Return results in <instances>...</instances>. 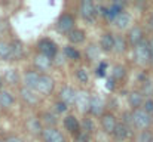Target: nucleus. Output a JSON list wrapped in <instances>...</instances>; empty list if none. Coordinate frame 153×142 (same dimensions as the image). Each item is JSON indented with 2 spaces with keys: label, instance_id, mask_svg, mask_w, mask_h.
Instances as JSON below:
<instances>
[{
  "label": "nucleus",
  "instance_id": "5",
  "mask_svg": "<svg viewBox=\"0 0 153 142\" xmlns=\"http://www.w3.org/2000/svg\"><path fill=\"white\" fill-rule=\"evenodd\" d=\"M91 102H92V96L85 92V90H79L77 92V98H76V107L79 108L80 113L86 114L91 111Z\"/></svg>",
  "mask_w": 153,
  "mask_h": 142
},
{
  "label": "nucleus",
  "instance_id": "34",
  "mask_svg": "<svg viewBox=\"0 0 153 142\" xmlns=\"http://www.w3.org/2000/svg\"><path fill=\"white\" fill-rule=\"evenodd\" d=\"M64 52H65L67 56H70V58H73V59H79V52H77L76 49H73L71 46H67L64 49Z\"/></svg>",
  "mask_w": 153,
  "mask_h": 142
},
{
  "label": "nucleus",
  "instance_id": "22",
  "mask_svg": "<svg viewBox=\"0 0 153 142\" xmlns=\"http://www.w3.org/2000/svg\"><path fill=\"white\" fill-rule=\"evenodd\" d=\"M100 52H101V47L92 43L86 47V58L89 61H97V59H100Z\"/></svg>",
  "mask_w": 153,
  "mask_h": 142
},
{
  "label": "nucleus",
  "instance_id": "29",
  "mask_svg": "<svg viewBox=\"0 0 153 142\" xmlns=\"http://www.w3.org/2000/svg\"><path fill=\"white\" fill-rule=\"evenodd\" d=\"M4 80L9 85H16L18 83V73L15 70H7L6 74H4Z\"/></svg>",
  "mask_w": 153,
  "mask_h": 142
},
{
  "label": "nucleus",
  "instance_id": "16",
  "mask_svg": "<svg viewBox=\"0 0 153 142\" xmlns=\"http://www.w3.org/2000/svg\"><path fill=\"white\" fill-rule=\"evenodd\" d=\"M100 47L102 52H110L114 49V34L111 33H105L102 34L101 40H100Z\"/></svg>",
  "mask_w": 153,
  "mask_h": 142
},
{
  "label": "nucleus",
  "instance_id": "14",
  "mask_svg": "<svg viewBox=\"0 0 153 142\" xmlns=\"http://www.w3.org/2000/svg\"><path fill=\"white\" fill-rule=\"evenodd\" d=\"M37 92L36 90H33V89H28V88H21V90H19V95H21V98H22V101L24 102H27L28 105H36L37 104Z\"/></svg>",
  "mask_w": 153,
  "mask_h": 142
},
{
  "label": "nucleus",
  "instance_id": "10",
  "mask_svg": "<svg viewBox=\"0 0 153 142\" xmlns=\"http://www.w3.org/2000/svg\"><path fill=\"white\" fill-rule=\"evenodd\" d=\"M45 142H65L62 133L59 130H56L55 127H46L43 129V133H42Z\"/></svg>",
  "mask_w": 153,
  "mask_h": 142
},
{
  "label": "nucleus",
  "instance_id": "26",
  "mask_svg": "<svg viewBox=\"0 0 153 142\" xmlns=\"http://www.w3.org/2000/svg\"><path fill=\"white\" fill-rule=\"evenodd\" d=\"M12 104H13V96H12V93H9L7 90H1L0 92V107L9 108Z\"/></svg>",
  "mask_w": 153,
  "mask_h": 142
},
{
  "label": "nucleus",
  "instance_id": "24",
  "mask_svg": "<svg viewBox=\"0 0 153 142\" xmlns=\"http://www.w3.org/2000/svg\"><path fill=\"white\" fill-rule=\"evenodd\" d=\"M0 59H12V50L10 43L0 40Z\"/></svg>",
  "mask_w": 153,
  "mask_h": 142
},
{
  "label": "nucleus",
  "instance_id": "25",
  "mask_svg": "<svg viewBox=\"0 0 153 142\" xmlns=\"http://www.w3.org/2000/svg\"><path fill=\"white\" fill-rule=\"evenodd\" d=\"M128 47V42L122 36H114V52L116 53H123Z\"/></svg>",
  "mask_w": 153,
  "mask_h": 142
},
{
  "label": "nucleus",
  "instance_id": "30",
  "mask_svg": "<svg viewBox=\"0 0 153 142\" xmlns=\"http://www.w3.org/2000/svg\"><path fill=\"white\" fill-rule=\"evenodd\" d=\"M76 77L80 83H88V80H89V74L85 68H77L76 70Z\"/></svg>",
  "mask_w": 153,
  "mask_h": 142
},
{
  "label": "nucleus",
  "instance_id": "32",
  "mask_svg": "<svg viewBox=\"0 0 153 142\" xmlns=\"http://www.w3.org/2000/svg\"><path fill=\"white\" fill-rule=\"evenodd\" d=\"M141 93L143 95H147V96H150L153 93V83L152 82H144L143 83V88H141Z\"/></svg>",
  "mask_w": 153,
  "mask_h": 142
},
{
  "label": "nucleus",
  "instance_id": "6",
  "mask_svg": "<svg viewBox=\"0 0 153 142\" xmlns=\"http://www.w3.org/2000/svg\"><path fill=\"white\" fill-rule=\"evenodd\" d=\"M53 79L46 76V74H40V79H39V83H37V88H36V92L42 95H49L53 90Z\"/></svg>",
  "mask_w": 153,
  "mask_h": 142
},
{
  "label": "nucleus",
  "instance_id": "12",
  "mask_svg": "<svg viewBox=\"0 0 153 142\" xmlns=\"http://www.w3.org/2000/svg\"><path fill=\"white\" fill-rule=\"evenodd\" d=\"M51 65H52L51 56H46V55H43V53H37V55L34 56V67H36L37 70L46 71V70L51 68Z\"/></svg>",
  "mask_w": 153,
  "mask_h": 142
},
{
  "label": "nucleus",
  "instance_id": "19",
  "mask_svg": "<svg viewBox=\"0 0 153 142\" xmlns=\"http://www.w3.org/2000/svg\"><path fill=\"white\" fill-rule=\"evenodd\" d=\"M102 110H104V101L100 96H92V102H91V114L92 116H102Z\"/></svg>",
  "mask_w": 153,
  "mask_h": 142
},
{
  "label": "nucleus",
  "instance_id": "23",
  "mask_svg": "<svg viewBox=\"0 0 153 142\" xmlns=\"http://www.w3.org/2000/svg\"><path fill=\"white\" fill-rule=\"evenodd\" d=\"M128 133H129V130H128L126 124L120 123V124H117V127H116L113 136H114V139H117V141H125V139L128 138Z\"/></svg>",
  "mask_w": 153,
  "mask_h": 142
},
{
  "label": "nucleus",
  "instance_id": "35",
  "mask_svg": "<svg viewBox=\"0 0 153 142\" xmlns=\"http://www.w3.org/2000/svg\"><path fill=\"white\" fill-rule=\"evenodd\" d=\"M74 138H76V142H89V133H86V132L80 130Z\"/></svg>",
  "mask_w": 153,
  "mask_h": 142
},
{
  "label": "nucleus",
  "instance_id": "7",
  "mask_svg": "<svg viewBox=\"0 0 153 142\" xmlns=\"http://www.w3.org/2000/svg\"><path fill=\"white\" fill-rule=\"evenodd\" d=\"M117 121H116V117L111 114V113H105L101 116V127L105 133H114L116 127H117Z\"/></svg>",
  "mask_w": 153,
  "mask_h": 142
},
{
  "label": "nucleus",
  "instance_id": "41",
  "mask_svg": "<svg viewBox=\"0 0 153 142\" xmlns=\"http://www.w3.org/2000/svg\"><path fill=\"white\" fill-rule=\"evenodd\" d=\"M107 88L108 89H113V80H107Z\"/></svg>",
  "mask_w": 153,
  "mask_h": 142
},
{
  "label": "nucleus",
  "instance_id": "20",
  "mask_svg": "<svg viewBox=\"0 0 153 142\" xmlns=\"http://www.w3.org/2000/svg\"><path fill=\"white\" fill-rule=\"evenodd\" d=\"M68 40L73 45H79L85 42V31L80 28H74L71 33H68Z\"/></svg>",
  "mask_w": 153,
  "mask_h": 142
},
{
  "label": "nucleus",
  "instance_id": "11",
  "mask_svg": "<svg viewBox=\"0 0 153 142\" xmlns=\"http://www.w3.org/2000/svg\"><path fill=\"white\" fill-rule=\"evenodd\" d=\"M39 49H40V53L46 55V56H51L53 58L56 55V45L52 42L51 39H43L39 42Z\"/></svg>",
  "mask_w": 153,
  "mask_h": 142
},
{
  "label": "nucleus",
  "instance_id": "39",
  "mask_svg": "<svg viewBox=\"0 0 153 142\" xmlns=\"http://www.w3.org/2000/svg\"><path fill=\"white\" fill-rule=\"evenodd\" d=\"M3 142H22L19 138H16V136H9V138H6Z\"/></svg>",
  "mask_w": 153,
  "mask_h": 142
},
{
  "label": "nucleus",
  "instance_id": "9",
  "mask_svg": "<svg viewBox=\"0 0 153 142\" xmlns=\"http://www.w3.org/2000/svg\"><path fill=\"white\" fill-rule=\"evenodd\" d=\"M59 98H61V102H64L65 105H71V104H76L77 92L70 86H64L59 92Z\"/></svg>",
  "mask_w": 153,
  "mask_h": 142
},
{
  "label": "nucleus",
  "instance_id": "38",
  "mask_svg": "<svg viewBox=\"0 0 153 142\" xmlns=\"http://www.w3.org/2000/svg\"><path fill=\"white\" fill-rule=\"evenodd\" d=\"M56 110L58 111H61V113H64V111H67V105L64 104V102H56Z\"/></svg>",
  "mask_w": 153,
  "mask_h": 142
},
{
  "label": "nucleus",
  "instance_id": "17",
  "mask_svg": "<svg viewBox=\"0 0 153 142\" xmlns=\"http://www.w3.org/2000/svg\"><path fill=\"white\" fill-rule=\"evenodd\" d=\"M39 79H40V74H37L36 71H30V73H27L25 77H24V85H25V88L36 90L37 83H39Z\"/></svg>",
  "mask_w": 153,
  "mask_h": 142
},
{
  "label": "nucleus",
  "instance_id": "31",
  "mask_svg": "<svg viewBox=\"0 0 153 142\" xmlns=\"http://www.w3.org/2000/svg\"><path fill=\"white\" fill-rule=\"evenodd\" d=\"M82 130L86 132V133H92L94 132V123L91 118H85L83 123H82Z\"/></svg>",
  "mask_w": 153,
  "mask_h": 142
},
{
  "label": "nucleus",
  "instance_id": "2",
  "mask_svg": "<svg viewBox=\"0 0 153 142\" xmlns=\"http://www.w3.org/2000/svg\"><path fill=\"white\" fill-rule=\"evenodd\" d=\"M134 59L137 61V64L140 65H147L152 62L150 59V47L149 42H143L138 46L134 47Z\"/></svg>",
  "mask_w": 153,
  "mask_h": 142
},
{
  "label": "nucleus",
  "instance_id": "15",
  "mask_svg": "<svg viewBox=\"0 0 153 142\" xmlns=\"http://www.w3.org/2000/svg\"><path fill=\"white\" fill-rule=\"evenodd\" d=\"M113 22H114V25H116L117 28L125 30V28H128V25L131 24V16H129L126 12H119V13H116Z\"/></svg>",
  "mask_w": 153,
  "mask_h": 142
},
{
  "label": "nucleus",
  "instance_id": "43",
  "mask_svg": "<svg viewBox=\"0 0 153 142\" xmlns=\"http://www.w3.org/2000/svg\"><path fill=\"white\" fill-rule=\"evenodd\" d=\"M149 24H150V27L153 28V12L150 13V18H149Z\"/></svg>",
  "mask_w": 153,
  "mask_h": 142
},
{
  "label": "nucleus",
  "instance_id": "45",
  "mask_svg": "<svg viewBox=\"0 0 153 142\" xmlns=\"http://www.w3.org/2000/svg\"><path fill=\"white\" fill-rule=\"evenodd\" d=\"M0 142H3V141H0Z\"/></svg>",
  "mask_w": 153,
  "mask_h": 142
},
{
  "label": "nucleus",
  "instance_id": "3",
  "mask_svg": "<svg viewBox=\"0 0 153 142\" xmlns=\"http://www.w3.org/2000/svg\"><path fill=\"white\" fill-rule=\"evenodd\" d=\"M79 12H80L82 18L89 21V22H92L95 19V15H97V9L91 0H82L79 4Z\"/></svg>",
  "mask_w": 153,
  "mask_h": 142
},
{
  "label": "nucleus",
  "instance_id": "4",
  "mask_svg": "<svg viewBox=\"0 0 153 142\" xmlns=\"http://www.w3.org/2000/svg\"><path fill=\"white\" fill-rule=\"evenodd\" d=\"M56 28L59 33H71L74 30V16L70 13H62L56 21Z\"/></svg>",
  "mask_w": 153,
  "mask_h": 142
},
{
  "label": "nucleus",
  "instance_id": "8",
  "mask_svg": "<svg viewBox=\"0 0 153 142\" xmlns=\"http://www.w3.org/2000/svg\"><path fill=\"white\" fill-rule=\"evenodd\" d=\"M128 42L134 47L138 46L140 43L144 42V33H143V30H141L138 25H134V27L129 30V33H128Z\"/></svg>",
  "mask_w": 153,
  "mask_h": 142
},
{
  "label": "nucleus",
  "instance_id": "33",
  "mask_svg": "<svg viewBox=\"0 0 153 142\" xmlns=\"http://www.w3.org/2000/svg\"><path fill=\"white\" fill-rule=\"evenodd\" d=\"M138 142H153V135L149 130H143V132L140 133Z\"/></svg>",
  "mask_w": 153,
  "mask_h": 142
},
{
  "label": "nucleus",
  "instance_id": "18",
  "mask_svg": "<svg viewBox=\"0 0 153 142\" xmlns=\"http://www.w3.org/2000/svg\"><path fill=\"white\" fill-rule=\"evenodd\" d=\"M128 101L134 110H138L141 105H144V95L141 92H131L128 95Z\"/></svg>",
  "mask_w": 153,
  "mask_h": 142
},
{
  "label": "nucleus",
  "instance_id": "36",
  "mask_svg": "<svg viewBox=\"0 0 153 142\" xmlns=\"http://www.w3.org/2000/svg\"><path fill=\"white\" fill-rule=\"evenodd\" d=\"M43 121L48 124V127H51L49 124H55V123H56V118H55L52 114H49V113H45V114H43Z\"/></svg>",
  "mask_w": 153,
  "mask_h": 142
},
{
  "label": "nucleus",
  "instance_id": "1",
  "mask_svg": "<svg viewBox=\"0 0 153 142\" xmlns=\"http://www.w3.org/2000/svg\"><path fill=\"white\" fill-rule=\"evenodd\" d=\"M131 116H132V124H134L137 129L146 130V129L150 126V123H152V116H150L144 108L134 110Z\"/></svg>",
  "mask_w": 153,
  "mask_h": 142
},
{
  "label": "nucleus",
  "instance_id": "37",
  "mask_svg": "<svg viewBox=\"0 0 153 142\" xmlns=\"http://www.w3.org/2000/svg\"><path fill=\"white\" fill-rule=\"evenodd\" d=\"M143 108L152 116L153 114V99H147L146 102H144V105H143Z\"/></svg>",
  "mask_w": 153,
  "mask_h": 142
},
{
  "label": "nucleus",
  "instance_id": "42",
  "mask_svg": "<svg viewBox=\"0 0 153 142\" xmlns=\"http://www.w3.org/2000/svg\"><path fill=\"white\" fill-rule=\"evenodd\" d=\"M3 30H4V22H3V21L0 19V34L3 33Z\"/></svg>",
  "mask_w": 153,
  "mask_h": 142
},
{
  "label": "nucleus",
  "instance_id": "27",
  "mask_svg": "<svg viewBox=\"0 0 153 142\" xmlns=\"http://www.w3.org/2000/svg\"><path fill=\"white\" fill-rule=\"evenodd\" d=\"M27 127H28V129H30V132H31V133H34V135L43 133L42 126H40V121H39L37 118H30V120L27 121Z\"/></svg>",
  "mask_w": 153,
  "mask_h": 142
},
{
  "label": "nucleus",
  "instance_id": "40",
  "mask_svg": "<svg viewBox=\"0 0 153 142\" xmlns=\"http://www.w3.org/2000/svg\"><path fill=\"white\" fill-rule=\"evenodd\" d=\"M149 47H150V59H152L150 64H153V39L152 40H149Z\"/></svg>",
  "mask_w": 153,
  "mask_h": 142
},
{
  "label": "nucleus",
  "instance_id": "13",
  "mask_svg": "<svg viewBox=\"0 0 153 142\" xmlns=\"http://www.w3.org/2000/svg\"><path fill=\"white\" fill-rule=\"evenodd\" d=\"M64 127H65L71 135H74V136L80 132V123L77 121V118H76L74 116H67V117L64 118Z\"/></svg>",
  "mask_w": 153,
  "mask_h": 142
},
{
  "label": "nucleus",
  "instance_id": "28",
  "mask_svg": "<svg viewBox=\"0 0 153 142\" xmlns=\"http://www.w3.org/2000/svg\"><path fill=\"white\" fill-rule=\"evenodd\" d=\"M125 74H126V70H125V67H122V65H114L113 70H111V77H113V80H120V79L125 77Z\"/></svg>",
  "mask_w": 153,
  "mask_h": 142
},
{
  "label": "nucleus",
  "instance_id": "44",
  "mask_svg": "<svg viewBox=\"0 0 153 142\" xmlns=\"http://www.w3.org/2000/svg\"><path fill=\"white\" fill-rule=\"evenodd\" d=\"M152 120H153V114H152Z\"/></svg>",
  "mask_w": 153,
  "mask_h": 142
},
{
  "label": "nucleus",
  "instance_id": "21",
  "mask_svg": "<svg viewBox=\"0 0 153 142\" xmlns=\"http://www.w3.org/2000/svg\"><path fill=\"white\" fill-rule=\"evenodd\" d=\"M10 50H12V59H21L24 56V46L19 40H13L10 43Z\"/></svg>",
  "mask_w": 153,
  "mask_h": 142
}]
</instances>
